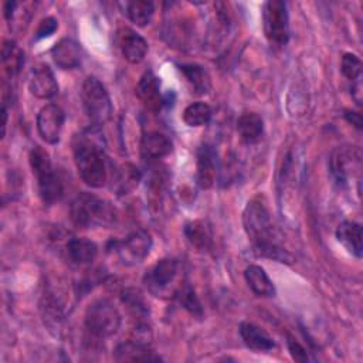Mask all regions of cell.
Masks as SVG:
<instances>
[{"label":"cell","mask_w":363,"mask_h":363,"mask_svg":"<svg viewBox=\"0 0 363 363\" xmlns=\"http://www.w3.org/2000/svg\"><path fill=\"white\" fill-rule=\"evenodd\" d=\"M147 291L157 298H176L180 286V262L166 257L159 259L143 277Z\"/></svg>","instance_id":"5b68a950"},{"label":"cell","mask_w":363,"mask_h":363,"mask_svg":"<svg viewBox=\"0 0 363 363\" xmlns=\"http://www.w3.org/2000/svg\"><path fill=\"white\" fill-rule=\"evenodd\" d=\"M30 166L37 179V189L40 199L44 204L52 206L58 203L64 196V186L60 176L52 167L48 153L40 147L34 146L28 156Z\"/></svg>","instance_id":"277c9868"},{"label":"cell","mask_w":363,"mask_h":363,"mask_svg":"<svg viewBox=\"0 0 363 363\" xmlns=\"http://www.w3.org/2000/svg\"><path fill=\"white\" fill-rule=\"evenodd\" d=\"M244 278L250 289L257 295L262 298H271L275 296V286L265 269L259 265L251 264L244 271Z\"/></svg>","instance_id":"603a6c76"},{"label":"cell","mask_w":363,"mask_h":363,"mask_svg":"<svg viewBox=\"0 0 363 363\" xmlns=\"http://www.w3.org/2000/svg\"><path fill=\"white\" fill-rule=\"evenodd\" d=\"M213 115L211 108L204 102H193L183 111V121L187 126L200 128L210 122Z\"/></svg>","instance_id":"f546056e"},{"label":"cell","mask_w":363,"mask_h":363,"mask_svg":"<svg viewBox=\"0 0 363 363\" xmlns=\"http://www.w3.org/2000/svg\"><path fill=\"white\" fill-rule=\"evenodd\" d=\"M113 359L116 362H136V360H160L162 357L155 354L146 339H129L121 342L113 350Z\"/></svg>","instance_id":"9a60e30c"},{"label":"cell","mask_w":363,"mask_h":363,"mask_svg":"<svg viewBox=\"0 0 363 363\" xmlns=\"http://www.w3.org/2000/svg\"><path fill=\"white\" fill-rule=\"evenodd\" d=\"M136 96L150 111H159L164 104V98L160 92V81L153 71H146L136 86Z\"/></svg>","instance_id":"2e32d148"},{"label":"cell","mask_w":363,"mask_h":363,"mask_svg":"<svg viewBox=\"0 0 363 363\" xmlns=\"http://www.w3.org/2000/svg\"><path fill=\"white\" fill-rule=\"evenodd\" d=\"M98 255V247L94 241L86 238H71L67 242V257L78 267L89 265Z\"/></svg>","instance_id":"44dd1931"},{"label":"cell","mask_w":363,"mask_h":363,"mask_svg":"<svg viewBox=\"0 0 363 363\" xmlns=\"http://www.w3.org/2000/svg\"><path fill=\"white\" fill-rule=\"evenodd\" d=\"M28 89L38 99H50L57 95L58 84L52 69L47 64H37L31 68Z\"/></svg>","instance_id":"7c38bea8"},{"label":"cell","mask_w":363,"mask_h":363,"mask_svg":"<svg viewBox=\"0 0 363 363\" xmlns=\"http://www.w3.org/2000/svg\"><path fill=\"white\" fill-rule=\"evenodd\" d=\"M238 332L244 345L254 352H269L275 347L274 339L252 322H241Z\"/></svg>","instance_id":"d6986e66"},{"label":"cell","mask_w":363,"mask_h":363,"mask_svg":"<svg viewBox=\"0 0 363 363\" xmlns=\"http://www.w3.org/2000/svg\"><path fill=\"white\" fill-rule=\"evenodd\" d=\"M64 122V111L55 104H48L37 113V132L45 143L55 145L60 142Z\"/></svg>","instance_id":"8fae6325"},{"label":"cell","mask_w":363,"mask_h":363,"mask_svg":"<svg viewBox=\"0 0 363 363\" xmlns=\"http://www.w3.org/2000/svg\"><path fill=\"white\" fill-rule=\"evenodd\" d=\"M74 162L82 182L94 189L108 182V157L104 147L89 135H79L72 145Z\"/></svg>","instance_id":"7a4b0ae2"},{"label":"cell","mask_w":363,"mask_h":363,"mask_svg":"<svg viewBox=\"0 0 363 363\" xmlns=\"http://www.w3.org/2000/svg\"><path fill=\"white\" fill-rule=\"evenodd\" d=\"M125 10L133 24H136L138 27H145L152 21V17L155 14V4L149 0H135L128 1L125 4Z\"/></svg>","instance_id":"83f0119b"},{"label":"cell","mask_w":363,"mask_h":363,"mask_svg":"<svg viewBox=\"0 0 363 363\" xmlns=\"http://www.w3.org/2000/svg\"><path fill=\"white\" fill-rule=\"evenodd\" d=\"M286 345H288V349H289V353L292 356L294 360L296 362H309L311 357H309V353L308 350L303 347V345L299 343V340H296L294 336L288 335L286 337Z\"/></svg>","instance_id":"d6a6232c"},{"label":"cell","mask_w":363,"mask_h":363,"mask_svg":"<svg viewBox=\"0 0 363 363\" xmlns=\"http://www.w3.org/2000/svg\"><path fill=\"white\" fill-rule=\"evenodd\" d=\"M340 69L342 74L352 82L359 81L360 74H362V61L356 54L352 52H346L342 57L340 61Z\"/></svg>","instance_id":"1f68e13d"},{"label":"cell","mask_w":363,"mask_h":363,"mask_svg":"<svg viewBox=\"0 0 363 363\" xmlns=\"http://www.w3.org/2000/svg\"><path fill=\"white\" fill-rule=\"evenodd\" d=\"M217 177V152L208 143L197 150V184L200 189H211Z\"/></svg>","instance_id":"5bb4252c"},{"label":"cell","mask_w":363,"mask_h":363,"mask_svg":"<svg viewBox=\"0 0 363 363\" xmlns=\"http://www.w3.org/2000/svg\"><path fill=\"white\" fill-rule=\"evenodd\" d=\"M150 248L152 237L145 230L133 231L123 240L112 241V250L118 255L121 264L125 267L140 264L149 255Z\"/></svg>","instance_id":"30bf717a"},{"label":"cell","mask_w":363,"mask_h":363,"mask_svg":"<svg viewBox=\"0 0 363 363\" xmlns=\"http://www.w3.org/2000/svg\"><path fill=\"white\" fill-rule=\"evenodd\" d=\"M121 301L133 318L143 319L149 315V305L145 301L142 292L136 288H125L121 292Z\"/></svg>","instance_id":"f1b7e54d"},{"label":"cell","mask_w":363,"mask_h":363,"mask_svg":"<svg viewBox=\"0 0 363 363\" xmlns=\"http://www.w3.org/2000/svg\"><path fill=\"white\" fill-rule=\"evenodd\" d=\"M237 132L245 145H254L264 135V121L255 112H245L237 119Z\"/></svg>","instance_id":"cb8c5ba5"},{"label":"cell","mask_w":363,"mask_h":363,"mask_svg":"<svg viewBox=\"0 0 363 363\" xmlns=\"http://www.w3.org/2000/svg\"><path fill=\"white\" fill-rule=\"evenodd\" d=\"M140 177V172L133 164H122L112 174V187L118 191V194H126L138 186Z\"/></svg>","instance_id":"484cf974"},{"label":"cell","mask_w":363,"mask_h":363,"mask_svg":"<svg viewBox=\"0 0 363 363\" xmlns=\"http://www.w3.org/2000/svg\"><path fill=\"white\" fill-rule=\"evenodd\" d=\"M180 72L186 78L191 91L197 95H206L211 89V79L207 69L200 64H180Z\"/></svg>","instance_id":"d4e9b609"},{"label":"cell","mask_w":363,"mask_h":363,"mask_svg":"<svg viewBox=\"0 0 363 363\" xmlns=\"http://www.w3.org/2000/svg\"><path fill=\"white\" fill-rule=\"evenodd\" d=\"M184 235L187 241L199 251L207 252L213 250V231L211 227L204 220H191L184 224Z\"/></svg>","instance_id":"ffe728a7"},{"label":"cell","mask_w":363,"mask_h":363,"mask_svg":"<svg viewBox=\"0 0 363 363\" xmlns=\"http://www.w3.org/2000/svg\"><path fill=\"white\" fill-rule=\"evenodd\" d=\"M244 230L252 242L254 252L258 257L291 264L294 257L279 242V234L272 223L265 201L259 197L250 200L242 213Z\"/></svg>","instance_id":"6da1fadb"},{"label":"cell","mask_w":363,"mask_h":363,"mask_svg":"<svg viewBox=\"0 0 363 363\" xmlns=\"http://www.w3.org/2000/svg\"><path fill=\"white\" fill-rule=\"evenodd\" d=\"M72 223L81 228H108L116 221V210L113 206L91 193H79L69 206Z\"/></svg>","instance_id":"3957f363"},{"label":"cell","mask_w":363,"mask_h":363,"mask_svg":"<svg viewBox=\"0 0 363 363\" xmlns=\"http://www.w3.org/2000/svg\"><path fill=\"white\" fill-rule=\"evenodd\" d=\"M264 34L274 48H284L289 41V17L286 3L269 0L262 7Z\"/></svg>","instance_id":"ba28073f"},{"label":"cell","mask_w":363,"mask_h":363,"mask_svg":"<svg viewBox=\"0 0 363 363\" xmlns=\"http://www.w3.org/2000/svg\"><path fill=\"white\" fill-rule=\"evenodd\" d=\"M58 27V21L54 17H45L40 21L37 30H35V40H41L45 37H50L54 34V31Z\"/></svg>","instance_id":"836d02e7"},{"label":"cell","mask_w":363,"mask_h":363,"mask_svg":"<svg viewBox=\"0 0 363 363\" xmlns=\"http://www.w3.org/2000/svg\"><path fill=\"white\" fill-rule=\"evenodd\" d=\"M84 323L92 336L106 339L119 330L122 318L118 308L109 299L99 298L88 305Z\"/></svg>","instance_id":"8992f818"},{"label":"cell","mask_w":363,"mask_h":363,"mask_svg":"<svg viewBox=\"0 0 363 363\" xmlns=\"http://www.w3.org/2000/svg\"><path fill=\"white\" fill-rule=\"evenodd\" d=\"M1 62H3V67H4L6 72L10 77L17 75L20 72V69L23 68L24 52L13 40H7L3 44Z\"/></svg>","instance_id":"4316f807"},{"label":"cell","mask_w":363,"mask_h":363,"mask_svg":"<svg viewBox=\"0 0 363 363\" xmlns=\"http://www.w3.org/2000/svg\"><path fill=\"white\" fill-rule=\"evenodd\" d=\"M329 170L335 182L340 186L349 184L350 180L357 179L360 182L362 170V153L356 146H337L329 157Z\"/></svg>","instance_id":"9c48e42d"},{"label":"cell","mask_w":363,"mask_h":363,"mask_svg":"<svg viewBox=\"0 0 363 363\" xmlns=\"http://www.w3.org/2000/svg\"><path fill=\"white\" fill-rule=\"evenodd\" d=\"M54 64L61 69H74L81 65L79 44L71 38L60 40L51 50Z\"/></svg>","instance_id":"ac0fdd59"},{"label":"cell","mask_w":363,"mask_h":363,"mask_svg":"<svg viewBox=\"0 0 363 363\" xmlns=\"http://www.w3.org/2000/svg\"><path fill=\"white\" fill-rule=\"evenodd\" d=\"M176 298L179 299L180 305H182L190 315H193L194 318H201V316H203V306H201V303H200V301H199V296L196 295L194 289H193L187 282H184V284L180 286L179 292L176 294Z\"/></svg>","instance_id":"4dcf8cb0"},{"label":"cell","mask_w":363,"mask_h":363,"mask_svg":"<svg viewBox=\"0 0 363 363\" xmlns=\"http://www.w3.org/2000/svg\"><path fill=\"white\" fill-rule=\"evenodd\" d=\"M345 118L347 119V122H350L353 126H356L357 129H362V115L359 112L354 111H345Z\"/></svg>","instance_id":"e575fe53"},{"label":"cell","mask_w":363,"mask_h":363,"mask_svg":"<svg viewBox=\"0 0 363 363\" xmlns=\"http://www.w3.org/2000/svg\"><path fill=\"white\" fill-rule=\"evenodd\" d=\"M337 241L356 258H362V225L356 221L345 220L336 228Z\"/></svg>","instance_id":"7402d4cb"},{"label":"cell","mask_w":363,"mask_h":363,"mask_svg":"<svg viewBox=\"0 0 363 363\" xmlns=\"http://www.w3.org/2000/svg\"><path fill=\"white\" fill-rule=\"evenodd\" d=\"M81 101L89 122L98 128L112 116V102L105 85L95 77H88L81 88Z\"/></svg>","instance_id":"52a82bcc"},{"label":"cell","mask_w":363,"mask_h":363,"mask_svg":"<svg viewBox=\"0 0 363 363\" xmlns=\"http://www.w3.org/2000/svg\"><path fill=\"white\" fill-rule=\"evenodd\" d=\"M173 150V143L167 135L150 130L140 139V155L147 160H159Z\"/></svg>","instance_id":"e0dca14e"},{"label":"cell","mask_w":363,"mask_h":363,"mask_svg":"<svg viewBox=\"0 0 363 363\" xmlns=\"http://www.w3.org/2000/svg\"><path fill=\"white\" fill-rule=\"evenodd\" d=\"M118 47L122 57L130 64H139L147 54V41L129 27H122L118 31Z\"/></svg>","instance_id":"4fadbf2b"}]
</instances>
